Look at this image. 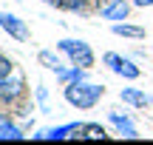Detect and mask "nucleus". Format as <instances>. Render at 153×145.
<instances>
[{"label":"nucleus","instance_id":"f257e3e1","mask_svg":"<svg viewBox=\"0 0 153 145\" xmlns=\"http://www.w3.org/2000/svg\"><path fill=\"white\" fill-rule=\"evenodd\" d=\"M65 102L74 108H94L105 94V85L97 83H85V80H74V83H65Z\"/></svg>","mask_w":153,"mask_h":145},{"label":"nucleus","instance_id":"f03ea898","mask_svg":"<svg viewBox=\"0 0 153 145\" xmlns=\"http://www.w3.org/2000/svg\"><path fill=\"white\" fill-rule=\"evenodd\" d=\"M57 49L71 60V66H79V68H91L94 66V51L85 40H60Z\"/></svg>","mask_w":153,"mask_h":145},{"label":"nucleus","instance_id":"7ed1b4c3","mask_svg":"<svg viewBox=\"0 0 153 145\" xmlns=\"http://www.w3.org/2000/svg\"><path fill=\"white\" fill-rule=\"evenodd\" d=\"M102 63H105L114 74H119V77H125V80H136L139 74H142V71H139V66H136L133 60L119 57V54H114V51H108V54L102 57Z\"/></svg>","mask_w":153,"mask_h":145},{"label":"nucleus","instance_id":"20e7f679","mask_svg":"<svg viewBox=\"0 0 153 145\" xmlns=\"http://www.w3.org/2000/svg\"><path fill=\"white\" fill-rule=\"evenodd\" d=\"M0 28H3L9 37H14V40H28L26 23H23L17 14H11V11H0Z\"/></svg>","mask_w":153,"mask_h":145},{"label":"nucleus","instance_id":"39448f33","mask_svg":"<svg viewBox=\"0 0 153 145\" xmlns=\"http://www.w3.org/2000/svg\"><path fill=\"white\" fill-rule=\"evenodd\" d=\"M99 14L105 17V20H128V14H131V3H125V0H102L99 3Z\"/></svg>","mask_w":153,"mask_h":145},{"label":"nucleus","instance_id":"423d86ee","mask_svg":"<svg viewBox=\"0 0 153 145\" xmlns=\"http://www.w3.org/2000/svg\"><path fill=\"white\" fill-rule=\"evenodd\" d=\"M74 140H105V128L99 123H76V128L71 131Z\"/></svg>","mask_w":153,"mask_h":145},{"label":"nucleus","instance_id":"0eeeda50","mask_svg":"<svg viewBox=\"0 0 153 145\" xmlns=\"http://www.w3.org/2000/svg\"><path fill=\"white\" fill-rule=\"evenodd\" d=\"M20 94H23V80L20 77H6V80H0V100H3V102L17 100Z\"/></svg>","mask_w":153,"mask_h":145},{"label":"nucleus","instance_id":"6e6552de","mask_svg":"<svg viewBox=\"0 0 153 145\" xmlns=\"http://www.w3.org/2000/svg\"><path fill=\"white\" fill-rule=\"evenodd\" d=\"M111 123H114L116 131H119L122 137H128V140H136V137H139L136 125L131 123V117H128V114H116V111H111Z\"/></svg>","mask_w":153,"mask_h":145},{"label":"nucleus","instance_id":"1a4fd4ad","mask_svg":"<svg viewBox=\"0 0 153 145\" xmlns=\"http://www.w3.org/2000/svg\"><path fill=\"white\" fill-rule=\"evenodd\" d=\"M122 102H128V105H136V108H145V105H150V97L148 94H142L139 88H122Z\"/></svg>","mask_w":153,"mask_h":145},{"label":"nucleus","instance_id":"9d476101","mask_svg":"<svg viewBox=\"0 0 153 145\" xmlns=\"http://www.w3.org/2000/svg\"><path fill=\"white\" fill-rule=\"evenodd\" d=\"M111 31L119 34V37H133V40H142L145 37V28L142 26H131V23H114Z\"/></svg>","mask_w":153,"mask_h":145},{"label":"nucleus","instance_id":"9b49d317","mask_svg":"<svg viewBox=\"0 0 153 145\" xmlns=\"http://www.w3.org/2000/svg\"><path fill=\"white\" fill-rule=\"evenodd\" d=\"M37 60L43 63L45 68H51L54 74H57V71H62V63H60V57H57L54 51H48V49H43V51H40V54H37Z\"/></svg>","mask_w":153,"mask_h":145},{"label":"nucleus","instance_id":"f8f14e48","mask_svg":"<svg viewBox=\"0 0 153 145\" xmlns=\"http://www.w3.org/2000/svg\"><path fill=\"white\" fill-rule=\"evenodd\" d=\"M85 71H88V68L74 66V68H62V71H57V77H60V83H74V80H85Z\"/></svg>","mask_w":153,"mask_h":145},{"label":"nucleus","instance_id":"ddd939ff","mask_svg":"<svg viewBox=\"0 0 153 145\" xmlns=\"http://www.w3.org/2000/svg\"><path fill=\"white\" fill-rule=\"evenodd\" d=\"M0 140H23L20 128L11 123H0Z\"/></svg>","mask_w":153,"mask_h":145},{"label":"nucleus","instance_id":"4468645a","mask_svg":"<svg viewBox=\"0 0 153 145\" xmlns=\"http://www.w3.org/2000/svg\"><path fill=\"white\" fill-rule=\"evenodd\" d=\"M60 9H65V11H82V9H85V0H62Z\"/></svg>","mask_w":153,"mask_h":145},{"label":"nucleus","instance_id":"2eb2a0df","mask_svg":"<svg viewBox=\"0 0 153 145\" xmlns=\"http://www.w3.org/2000/svg\"><path fill=\"white\" fill-rule=\"evenodd\" d=\"M11 68H14V63H11L9 57H0V80L11 77Z\"/></svg>","mask_w":153,"mask_h":145},{"label":"nucleus","instance_id":"dca6fc26","mask_svg":"<svg viewBox=\"0 0 153 145\" xmlns=\"http://www.w3.org/2000/svg\"><path fill=\"white\" fill-rule=\"evenodd\" d=\"M133 6H153V0H133Z\"/></svg>","mask_w":153,"mask_h":145},{"label":"nucleus","instance_id":"f3484780","mask_svg":"<svg viewBox=\"0 0 153 145\" xmlns=\"http://www.w3.org/2000/svg\"><path fill=\"white\" fill-rule=\"evenodd\" d=\"M45 3H51V6H57V9H60V3H62V0H45Z\"/></svg>","mask_w":153,"mask_h":145}]
</instances>
